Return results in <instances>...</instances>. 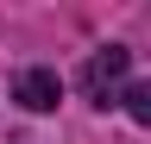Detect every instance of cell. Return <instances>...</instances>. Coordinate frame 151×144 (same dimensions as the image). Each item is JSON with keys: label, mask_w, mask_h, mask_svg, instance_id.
<instances>
[{"label": "cell", "mask_w": 151, "mask_h": 144, "mask_svg": "<svg viewBox=\"0 0 151 144\" xmlns=\"http://www.w3.org/2000/svg\"><path fill=\"white\" fill-rule=\"evenodd\" d=\"M13 100L32 106V113H50V106L63 100V82H57L50 69H25V75H19V88H13Z\"/></svg>", "instance_id": "2"}, {"label": "cell", "mask_w": 151, "mask_h": 144, "mask_svg": "<svg viewBox=\"0 0 151 144\" xmlns=\"http://www.w3.org/2000/svg\"><path fill=\"white\" fill-rule=\"evenodd\" d=\"M126 69H132V50H120V44L94 50V57H88V69H82L88 100H94V106H113V94H120V82H126Z\"/></svg>", "instance_id": "1"}, {"label": "cell", "mask_w": 151, "mask_h": 144, "mask_svg": "<svg viewBox=\"0 0 151 144\" xmlns=\"http://www.w3.org/2000/svg\"><path fill=\"white\" fill-rule=\"evenodd\" d=\"M126 113L139 119V125H151V82H139V88L126 94Z\"/></svg>", "instance_id": "3"}]
</instances>
